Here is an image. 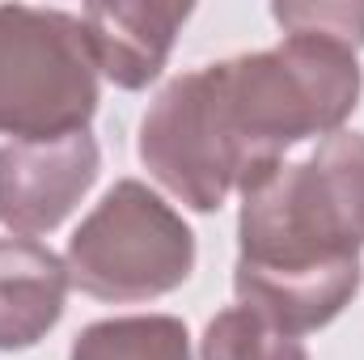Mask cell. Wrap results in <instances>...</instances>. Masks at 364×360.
Listing matches in <instances>:
<instances>
[{
    "mask_svg": "<svg viewBox=\"0 0 364 360\" xmlns=\"http://www.w3.org/2000/svg\"><path fill=\"white\" fill-rule=\"evenodd\" d=\"M102 170L93 132L64 140L0 144V225L17 238H38L64 225Z\"/></svg>",
    "mask_w": 364,
    "mask_h": 360,
    "instance_id": "5",
    "label": "cell"
},
{
    "mask_svg": "<svg viewBox=\"0 0 364 360\" xmlns=\"http://www.w3.org/2000/svg\"><path fill=\"white\" fill-rule=\"evenodd\" d=\"M68 360H191V335L174 314L102 318L73 339Z\"/></svg>",
    "mask_w": 364,
    "mask_h": 360,
    "instance_id": "8",
    "label": "cell"
},
{
    "mask_svg": "<svg viewBox=\"0 0 364 360\" xmlns=\"http://www.w3.org/2000/svg\"><path fill=\"white\" fill-rule=\"evenodd\" d=\"M64 268L93 301H153L191 280L195 233L157 191L123 179L73 229Z\"/></svg>",
    "mask_w": 364,
    "mask_h": 360,
    "instance_id": "3",
    "label": "cell"
},
{
    "mask_svg": "<svg viewBox=\"0 0 364 360\" xmlns=\"http://www.w3.org/2000/svg\"><path fill=\"white\" fill-rule=\"evenodd\" d=\"M93 110L97 64L81 17L0 4V136L64 140L90 132Z\"/></svg>",
    "mask_w": 364,
    "mask_h": 360,
    "instance_id": "4",
    "label": "cell"
},
{
    "mask_svg": "<svg viewBox=\"0 0 364 360\" xmlns=\"http://www.w3.org/2000/svg\"><path fill=\"white\" fill-rule=\"evenodd\" d=\"M360 90L356 47L326 34H284L267 51L182 73L195 136L233 186L305 140L343 132L348 115L360 106Z\"/></svg>",
    "mask_w": 364,
    "mask_h": 360,
    "instance_id": "2",
    "label": "cell"
},
{
    "mask_svg": "<svg viewBox=\"0 0 364 360\" xmlns=\"http://www.w3.org/2000/svg\"><path fill=\"white\" fill-rule=\"evenodd\" d=\"M284 34H326L348 47H364V4H272Z\"/></svg>",
    "mask_w": 364,
    "mask_h": 360,
    "instance_id": "10",
    "label": "cell"
},
{
    "mask_svg": "<svg viewBox=\"0 0 364 360\" xmlns=\"http://www.w3.org/2000/svg\"><path fill=\"white\" fill-rule=\"evenodd\" d=\"M68 288V268L51 246L0 238V352L34 348L64 318Z\"/></svg>",
    "mask_w": 364,
    "mask_h": 360,
    "instance_id": "7",
    "label": "cell"
},
{
    "mask_svg": "<svg viewBox=\"0 0 364 360\" xmlns=\"http://www.w3.org/2000/svg\"><path fill=\"white\" fill-rule=\"evenodd\" d=\"M191 13H195L191 4H144V0L85 4L81 26L97 77H106L119 90H149L161 77L174 38Z\"/></svg>",
    "mask_w": 364,
    "mask_h": 360,
    "instance_id": "6",
    "label": "cell"
},
{
    "mask_svg": "<svg viewBox=\"0 0 364 360\" xmlns=\"http://www.w3.org/2000/svg\"><path fill=\"white\" fill-rule=\"evenodd\" d=\"M199 360H309V352L296 335L272 327L255 309L229 305L208 322L199 339Z\"/></svg>",
    "mask_w": 364,
    "mask_h": 360,
    "instance_id": "9",
    "label": "cell"
},
{
    "mask_svg": "<svg viewBox=\"0 0 364 360\" xmlns=\"http://www.w3.org/2000/svg\"><path fill=\"white\" fill-rule=\"evenodd\" d=\"M237 195V305L296 339L335 322L364 284V132L263 162Z\"/></svg>",
    "mask_w": 364,
    "mask_h": 360,
    "instance_id": "1",
    "label": "cell"
}]
</instances>
